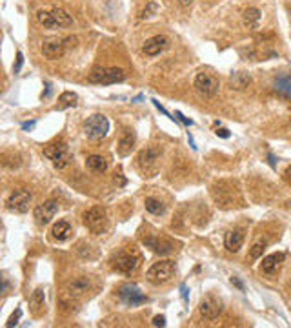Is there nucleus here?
Listing matches in <instances>:
<instances>
[{
	"label": "nucleus",
	"instance_id": "nucleus-1",
	"mask_svg": "<svg viewBox=\"0 0 291 328\" xmlns=\"http://www.w3.org/2000/svg\"><path fill=\"white\" fill-rule=\"evenodd\" d=\"M82 130H84L87 139L99 141V139H104L108 135V132H109V121H108V117L95 113V115H91L89 119L84 121Z\"/></svg>",
	"mask_w": 291,
	"mask_h": 328
},
{
	"label": "nucleus",
	"instance_id": "nucleus-2",
	"mask_svg": "<svg viewBox=\"0 0 291 328\" xmlns=\"http://www.w3.org/2000/svg\"><path fill=\"white\" fill-rule=\"evenodd\" d=\"M44 155L53 162V166L58 168V170H62L66 168L68 164L71 162V151H70V146L66 142H53L49 144L47 148H44Z\"/></svg>",
	"mask_w": 291,
	"mask_h": 328
},
{
	"label": "nucleus",
	"instance_id": "nucleus-3",
	"mask_svg": "<svg viewBox=\"0 0 291 328\" xmlns=\"http://www.w3.org/2000/svg\"><path fill=\"white\" fill-rule=\"evenodd\" d=\"M87 81L95 84H116L126 81V71L122 68H95Z\"/></svg>",
	"mask_w": 291,
	"mask_h": 328
},
{
	"label": "nucleus",
	"instance_id": "nucleus-4",
	"mask_svg": "<svg viewBox=\"0 0 291 328\" xmlns=\"http://www.w3.org/2000/svg\"><path fill=\"white\" fill-rule=\"evenodd\" d=\"M111 266L116 272H122L126 276H131L140 266V255L137 252H120L111 259Z\"/></svg>",
	"mask_w": 291,
	"mask_h": 328
},
{
	"label": "nucleus",
	"instance_id": "nucleus-5",
	"mask_svg": "<svg viewBox=\"0 0 291 328\" xmlns=\"http://www.w3.org/2000/svg\"><path fill=\"white\" fill-rule=\"evenodd\" d=\"M175 274V263L173 261H158L155 265L147 270L146 277L147 281L153 282V284H164L168 282Z\"/></svg>",
	"mask_w": 291,
	"mask_h": 328
},
{
	"label": "nucleus",
	"instance_id": "nucleus-6",
	"mask_svg": "<svg viewBox=\"0 0 291 328\" xmlns=\"http://www.w3.org/2000/svg\"><path fill=\"white\" fill-rule=\"evenodd\" d=\"M218 88H220V82L215 75H211L208 71H200L195 77V90H197L202 97H215L218 93Z\"/></svg>",
	"mask_w": 291,
	"mask_h": 328
},
{
	"label": "nucleus",
	"instance_id": "nucleus-7",
	"mask_svg": "<svg viewBox=\"0 0 291 328\" xmlns=\"http://www.w3.org/2000/svg\"><path fill=\"white\" fill-rule=\"evenodd\" d=\"M84 225L93 234H102L108 226V213H106L104 208L95 206L91 210H87L86 215H84Z\"/></svg>",
	"mask_w": 291,
	"mask_h": 328
},
{
	"label": "nucleus",
	"instance_id": "nucleus-8",
	"mask_svg": "<svg viewBox=\"0 0 291 328\" xmlns=\"http://www.w3.org/2000/svg\"><path fill=\"white\" fill-rule=\"evenodd\" d=\"M33 201V195L28 190H15L7 197L6 206L15 213H26L29 210V204Z\"/></svg>",
	"mask_w": 291,
	"mask_h": 328
},
{
	"label": "nucleus",
	"instance_id": "nucleus-9",
	"mask_svg": "<svg viewBox=\"0 0 291 328\" xmlns=\"http://www.w3.org/2000/svg\"><path fill=\"white\" fill-rule=\"evenodd\" d=\"M198 312H200V316H202L204 319L215 321L217 317L222 314V303L218 299H215L213 295H208V297H204V299L200 301Z\"/></svg>",
	"mask_w": 291,
	"mask_h": 328
},
{
	"label": "nucleus",
	"instance_id": "nucleus-10",
	"mask_svg": "<svg viewBox=\"0 0 291 328\" xmlns=\"http://www.w3.org/2000/svg\"><path fill=\"white\" fill-rule=\"evenodd\" d=\"M118 297L129 306H137V305H142L147 301L142 292H140L139 288L135 286V284H122V286L118 288Z\"/></svg>",
	"mask_w": 291,
	"mask_h": 328
},
{
	"label": "nucleus",
	"instance_id": "nucleus-11",
	"mask_svg": "<svg viewBox=\"0 0 291 328\" xmlns=\"http://www.w3.org/2000/svg\"><path fill=\"white\" fill-rule=\"evenodd\" d=\"M57 212H58V202L46 201V202H42V204H38V206L33 210V217H35V221L38 225L44 226L57 215Z\"/></svg>",
	"mask_w": 291,
	"mask_h": 328
},
{
	"label": "nucleus",
	"instance_id": "nucleus-12",
	"mask_svg": "<svg viewBox=\"0 0 291 328\" xmlns=\"http://www.w3.org/2000/svg\"><path fill=\"white\" fill-rule=\"evenodd\" d=\"M66 51V41L64 39H47L42 44V53L44 57L49 58V60H55V58H60Z\"/></svg>",
	"mask_w": 291,
	"mask_h": 328
},
{
	"label": "nucleus",
	"instance_id": "nucleus-13",
	"mask_svg": "<svg viewBox=\"0 0 291 328\" xmlns=\"http://www.w3.org/2000/svg\"><path fill=\"white\" fill-rule=\"evenodd\" d=\"M169 46V41L164 37V35H155L151 39H147L142 46V51L147 55V57H157L160 53Z\"/></svg>",
	"mask_w": 291,
	"mask_h": 328
},
{
	"label": "nucleus",
	"instance_id": "nucleus-14",
	"mask_svg": "<svg viewBox=\"0 0 291 328\" xmlns=\"http://www.w3.org/2000/svg\"><path fill=\"white\" fill-rule=\"evenodd\" d=\"M286 261V253L282 252H277V253H271L268 257H264L260 263V270L264 274H268V276H273L279 272V268L282 266V263Z\"/></svg>",
	"mask_w": 291,
	"mask_h": 328
},
{
	"label": "nucleus",
	"instance_id": "nucleus-15",
	"mask_svg": "<svg viewBox=\"0 0 291 328\" xmlns=\"http://www.w3.org/2000/svg\"><path fill=\"white\" fill-rule=\"evenodd\" d=\"M242 242H244V232L242 230H233L224 237V244L233 253H237L242 248Z\"/></svg>",
	"mask_w": 291,
	"mask_h": 328
},
{
	"label": "nucleus",
	"instance_id": "nucleus-16",
	"mask_svg": "<svg viewBox=\"0 0 291 328\" xmlns=\"http://www.w3.org/2000/svg\"><path fill=\"white\" fill-rule=\"evenodd\" d=\"M260 18H262L260 9H256V7H248V9L244 11V15H242V22H244V26L250 29V31H256L258 26H260Z\"/></svg>",
	"mask_w": 291,
	"mask_h": 328
},
{
	"label": "nucleus",
	"instance_id": "nucleus-17",
	"mask_svg": "<svg viewBox=\"0 0 291 328\" xmlns=\"http://www.w3.org/2000/svg\"><path fill=\"white\" fill-rule=\"evenodd\" d=\"M71 234H73V228H71V225L68 221H58L51 228V235L55 241H60V242L68 241L71 237Z\"/></svg>",
	"mask_w": 291,
	"mask_h": 328
},
{
	"label": "nucleus",
	"instance_id": "nucleus-18",
	"mask_svg": "<svg viewBox=\"0 0 291 328\" xmlns=\"http://www.w3.org/2000/svg\"><path fill=\"white\" fill-rule=\"evenodd\" d=\"M29 306H31V310H33L35 316H40L42 312L46 310V294H44L42 288H36L35 292L31 294V297H29Z\"/></svg>",
	"mask_w": 291,
	"mask_h": 328
},
{
	"label": "nucleus",
	"instance_id": "nucleus-19",
	"mask_svg": "<svg viewBox=\"0 0 291 328\" xmlns=\"http://www.w3.org/2000/svg\"><path fill=\"white\" fill-rule=\"evenodd\" d=\"M87 290H89V279H86V277H76L68 284V294L71 297H80Z\"/></svg>",
	"mask_w": 291,
	"mask_h": 328
},
{
	"label": "nucleus",
	"instance_id": "nucleus-20",
	"mask_svg": "<svg viewBox=\"0 0 291 328\" xmlns=\"http://www.w3.org/2000/svg\"><path fill=\"white\" fill-rule=\"evenodd\" d=\"M273 90L279 93L280 97L291 100V77L290 75H280L275 79Z\"/></svg>",
	"mask_w": 291,
	"mask_h": 328
},
{
	"label": "nucleus",
	"instance_id": "nucleus-21",
	"mask_svg": "<svg viewBox=\"0 0 291 328\" xmlns=\"http://www.w3.org/2000/svg\"><path fill=\"white\" fill-rule=\"evenodd\" d=\"M142 242H144L147 248H151L155 253H160V255H166V253L171 252V244L166 241H160L157 237H144Z\"/></svg>",
	"mask_w": 291,
	"mask_h": 328
},
{
	"label": "nucleus",
	"instance_id": "nucleus-22",
	"mask_svg": "<svg viewBox=\"0 0 291 328\" xmlns=\"http://www.w3.org/2000/svg\"><path fill=\"white\" fill-rule=\"evenodd\" d=\"M135 141H137V135L128 130V132L120 137V142H118V153H120V155H129L131 150H133V146H135Z\"/></svg>",
	"mask_w": 291,
	"mask_h": 328
},
{
	"label": "nucleus",
	"instance_id": "nucleus-23",
	"mask_svg": "<svg viewBox=\"0 0 291 328\" xmlns=\"http://www.w3.org/2000/svg\"><path fill=\"white\" fill-rule=\"evenodd\" d=\"M87 170H91L95 173H104L108 170V161L102 155H89L86 161Z\"/></svg>",
	"mask_w": 291,
	"mask_h": 328
},
{
	"label": "nucleus",
	"instance_id": "nucleus-24",
	"mask_svg": "<svg viewBox=\"0 0 291 328\" xmlns=\"http://www.w3.org/2000/svg\"><path fill=\"white\" fill-rule=\"evenodd\" d=\"M36 20L44 26L46 29H60V26H58L57 18L53 17L51 11H46V9H38L36 11Z\"/></svg>",
	"mask_w": 291,
	"mask_h": 328
},
{
	"label": "nucleus",
	"instance_id": "nucleus-25",
	"mask_svg": "<svg viewBox=\"0 0 291 328\" xmlns=\"http://www.w3.org/2000/svg\"><path fill=\"white\" fill-rule=\"evenodd\" d=\"M76 100H78V97H76L73 92H64L60 97H58V104L55 106V109H68V108H75L76 106Z\"/></svg>",
	"mask_w": 291,
	"mask_h": 328
},
{
	"label": "nucleus",
	"instance_id": "nucleus-26",
	"mask_svg": "<svg viewBox=\"0 0 291 328\" xmlns=\"http://www.w3.org/2000/svg\"><path fill=\"white\" fill-rule=\"evenodd\" d=\"M51 13H53V17L57 18V22L60 28H70V26H73V17H71L68 11H64L62 7H53Z\"/></svg>",
	"mask_w": 291,
	"mask_h": 328
},
{
	"label": "nucleus",
	"instance_id": "nucleus-27",
	"mask_svg": "<svg viewBox=\"0 0 291 328\" xmlns=\"http://www.w3.org/2000/svg\"><path fill=\"white\" fill-rule=\"evenodd\" d=\"M157 159H158V153H157V151H153V150H149V148H147V150H142V151H140L139 164H140L142 168H144V170H147V168L153 166V164L157 162Z\"/></svg>",
	"mask_w": 291,
	"mask_h": 328
},
{
	"label": "nucleus",
	"instance_id": "nucleus-28",
	"mask_svg": "<svg viewBox=\"0 0 291 328\" xmlns=\"http://www.w3.org/2000/svg\"><path fill=\"white\" fill-rule=\"evenodd\" d=\"M251 82V77L248 75V73H244V71H239V73H235V75L231 77V86L235 88V90H244V88L250 86Z\"/></svg>",
	"mask_w": 291,
	"mask_h": 328
},
{
	"label": "nucleus",
	"instance_id": "nucleus-29",
	"mask_svg": "<svg viewBox=\"0 0 291 328\" xmlns=\"http://www.w3.org/2000/svg\"><path fill=\"white\" fill-rule=\"evenodd\" d=\"M144 206H146V210L149 213H153V215H160V213H164V210H166L164 202H160L158 199H153V197L146 199Z\"/></svg>",
	"mask_w": 291,
	"mask_h": 328
},
{
	"label": "nucleus",
	"instance_id": "nucleus-30",
	"mask_svg": "<svg viewBox=\"0 0 291 328\" xmlns=\"http://www.w3.org/2000/svg\"><path fill=\"white\" fill-rule=\"evenodd\" d=\"M266 246H268V242L266 241H256L253 246H251L250 250V257L251 259H260L262 253H264V250H266Z\"/></svg>",
	"mask_w": 291,
	"mask_h": 328
},
{
	"label": "nucleus",
	"instance_id": "nucleus-31",
	"mask_svg": "<svg viewBox=\"0 0 291 328\" xmlns=\"http://www.w3.org/2000/svg\"><path fill=\"white\" fill-rule=\"evenodd\" d=\"M158 11V6H157V2L155 0H151L149 4H147V7H146L144 11H142V15H140V18H149V17H153L155 13Z\"/></svg>",
	"mask_w": 291,
	"mask_h": 328
},
{
	"label": "nucleus",
	"instance_id": "nucleus-32",
	"mask_svg": "<svg viewBox=\"0 0 291 328\" xmlns=\"http://www.w3.org/2000/svg\"><path fill=\"white\" fill-rule=\"evenodd\" d=\"M20 317H22V310H20V308H17V310L13 312V316L9 317V321L6 323V327H15Z\"/></svg>",
	"mask_w": 291,
	"mask_h": 328
},
{
	"label": "nucleus",
	"instance_id": "nucleus-33",
	"mask_svg": "<svg viewBox=\"0 0 291 328\" xmlns=\"http://www.w3.org/2000/svg\"><path fill=\"white\" fill-rule=\"evenodd\" d=\"M175 117H177V121H181L182 124H186V126H193V121H191V119L184 117V115L181 113V111H177V113H175Z\"/></svg>",
	"mask_w": 291,
	"mask_h": 328
},
{
	"label": "nucleus",
	"instance_id": "nucleus-34",
	"mask_svg": "<svg viewBox=\"0 0 291 328\" xmlns=\"http://www.w3.org/2000/svg\"><path fill=\"white\" fill-rule=\"evenodd\" d=\"M151 102L155 104V108H157L158 111H160V113H164V115H166V117H169V119H173V121H177V117H171V115H169L168 111H166V108H164V106H160V102H158V100H155V98H153Z\"/></svg>",
	"mask_w": 291,
	"mask_h": 328
},
{
	"label": "nucleus",
	"instance_id": "nucleus-35",
	"mask_svg": "<svg viewBox=\"0 0 291 328\" xmlns=\"http://www.w3.org/2000/svg\"><path fill=\"white\" fill-rule=\"evenodd\" d=\"M153 327H166V317L164 316H155L153 317Z\"/></svg>",
	"mask_w": 291,
	"mask_h": 328
},
{
	"label": "nucleus",
	"instance_id": "nucleus-36",
	"mask_svg": "<svg viewBox=\"0 0 291 328\" xmlns=\"http://www.w3.org/2000/svg\"><path fill=\"white\" fill-rule=\"evenodd\" d=\"M22 64H24V55H22V51H17V64H15V73H18V71H20Z\"/></svg>",
	"mask_w": 291,
	"mask_h": 328
},
{
	"label": "nucleus",
	"instance_id": "nucleus-37",
	"mask_svg": "<svg viewBox=\"0 0 291 328\" xmlns=\"http://www.w3.org/2000/svg\"><path fill=\"white\" fill-rule=\"evenodd\" d=\"M217 135L222 139H229V132H227L226 128H217Z\"/></svg>",
	"mask_w": 291,
	"mask_h": 328
},
{
	"label": "nucleus",
	"instance_id": "nucleus-38",
	"mask_svg": "<svg viewBox=\"0 0 291 328\" xmlns=\"http://www.w3.org/2000/svg\"><path fill=\"white\" fill-rule=\"evenodd\" d=\"M115 183H116L118 186H124V185H126V179L122 177V173H116V175H115Z\"/></svg>",
	"mask_w": 291,
	"mask_h": 328
},
{
	"label": "nucleus",
	"instance_id": "nucleus-39",
	"mask_svg": "<svg viewBox=\"0 0 291 328\" xmlns=\"http://www.w3.org/2000/svg\"><path fill=\"white\" fill-rule=\"evenodd\" d=\"M231 282H233V284H235L237 288H239V290H244V284H242V282H240L239 279H237V277H231Z\"/></svg>",
	"mask_w": 291,
	"mask_h": 328
},
{
	"label": "nucleus",
	"instance_id": "nucleus-40",
	"mask_svg": "<svg viewBox=\"0 0 291 328\" xmlns=\"http://www.w3.org/2000/svg\"><path fill=\"white\" fill-rule=\"evenodd\" d=\"M179 4H181L182 7H189L193 4V0H179Z\"/></svg>",
	"mask_w": 291,
	"mask_h": 328
},
{
	"label": "nucleus",
	"instance_id": "nucleus-41",
	"mask_svg": "<svg viewBox=\"0 0 291 328\" xmlns=\"http://www.w3.org/2000/svg\"><path fill=\"white\" fill-rule=\"evenodd\" d=\"M22 128L24 130H33V128H35V122H24Z\"/></svg>",
	"mask_w": 291,
	"mask_h": 328
},
{
	"label": "nucleus",
	"instance_id": "nucleus-42",
	"mask_svg": "<svg viewBox=\"0 0 291 328\" xmlns=\"http://www.w3.org/2000/svg\"><path fill=\"white\" fill-rule=\"evenodd\" d=\"M286 177H288V181H291V166H288V170H286Z\"/></svg>",
	"mask_w": 291,
	"mask_h": 328
}]
</instances>
